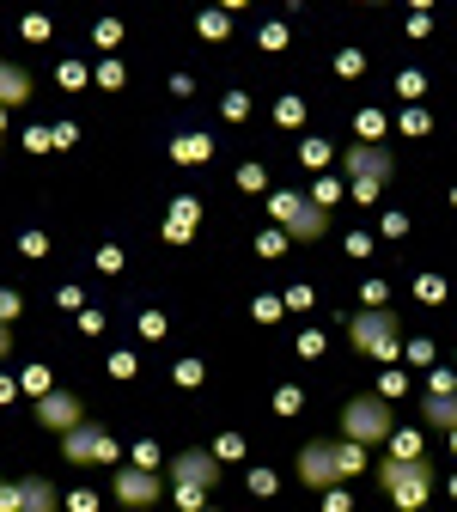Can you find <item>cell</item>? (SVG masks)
<instances>
[{"mask_svg":"<svg viewBox=\"0 0 457 512\" xmlns=\"http://www.w3.org/2000/svg\"><path fill=\"white\" fill-rule=\"evenodd\" d=\"M348 342H354L360 354H372V360H397V354H403L397 311H390V305H360V311L348 317Z\"/></svg>","mask_w":457,"mask_h":512,"instance_id":"1","label":"cell"},{"mask_svg":"<svg viewBox=\"0 0 457 512\" xmlns=\"http://www.w3.org/2000/svg\"><path fill=\"white\" fill-rule=\"evenodd\" d=\"M269 214H275V232H287L293 244L330 238V214H323L311 196H299V189H275V196H269Z\"/></svg>","mask_w":457,"mask_h":512,"instance_id":"2","label":"cell"},{"mask_svg":"<svg viewBox=\"0 0 457 512\" xmlns=\"http://www.w3.org/2000/svg\"><path fill=\"white\" fill-rule=\"evenodd\" d=\"M378 482H384V494L397 500L403 512H421V506L433 500V482H439V476H433L427 458H384V464H378Z\"/></svg>","mask_w":457,"mask_h":512,"instance_id":"3","label":"cell"},{"mask_svg":"<svg viewBox=\"0 0 457 512\" xmlns=\"http://www.w3.org/2000/svg\"><path fill=\"white\" fill-rule=\"evenodd\" d=\"M214 482H220V458H214V452H202V445H189V452H177V458H171V482H165V488L177 494V506H183V512H195V506L208 500V488H214Z\"/></svg>","mask_w":457,"mask_h":512,"instance_id":"4","label":"cell"},{"mask_svg":"<svg viewBox=\"0 0 457 512\" xmlns=\"http://www.w3.org/2000/svg\"><path fill=\"white\" fill-rule=\"evenodd\" d=\"M390 433H397V421H390V403L378 391L342 403V439H354V445H390Z\"/></svg>","mask_w":457,"mask_h":512,"instance_id":"5","label":"cell"},{"mask_svg":"<svg viewBox=\"0 0 457 512\" xmlns=\"http://www.w3.org/2000/svg\"><path fill=\"white\" fill-rule=\"evenodd\" d=\"M342 171L354 177V189H384L390 177H397V153H390L384 141H354L342 153Z\"/></svg>","mask_w":457,"mask_h":512,"instance_id":"6","label":"cell"},{"mask_svg":"<svg viewBox=\"0 0 457 512\" xmlns=\"http://www.w3.org/2000/svg\"><path fill=\"white\" fill-rule=\"evenodd\" d=\"M293 482L311 488V494H330L342 482V470H336V439H311L305 452H299V464H293Z\"/></svg>","mask_w":457,"mask_h":512,"instance_id":"7","label":"cell"},{"mask_svg":"<svg viewBox=\"0 0 457 512\" xmlns=\"http://www.w3.org/2000/svg\"><path fill=\"white\" fill-rule=\"evenodd\" d=\"M61 458H68V464H116V458H122V445H116L104 427L80 421L74 433H61Z\"/></svg>","mask_w":457,"mask_h":512,"instance_id":"8","label":"cell"},{"mask_svg":"<svg viewBox=\"0 0 457 512\" xmlns=\"http://www.w3.org/2000/svg\"><path fill=\"white\" fill-rule=\"evenodd\" d=\"M110 494L128 506V512H141V506H153V500H165V482L153 476V470H135V464H122L116 476H110Z\"/></svg>","mask_w":457,"mask_h":512,"instance_id":"9","label":"cell"},{"mask_svg":"<svg viewBox=\"0 0 457 512\" xmlns=\"http://www.w3.org/2000/svg\"><path fill=\"white\" fill-rule=\"evenodd\" d=\"M80 421H86V403H80L74 391H61V384H55L49 397H37V427H49V433H74Z\"/></svg>","mask_w":457,"mask_h":512,"instance_id":"10","label":"cell"},{"mask_svg":"<svg viewBox=\"0 0 457 512\" xmlns=\"http://www.w3.org/2000/svg\"><path fill=\"white\" fill-rule=\"evenodd\" d=\"M19 512H61V494L43 476H25L19 482Z\"/></svg>","mask_w":457,"mask_h":512,"instance_id":"11","label":"cell"},{"mask_svg":"<svg viewBox=\"0 0 457 512\" xmlns=\"http://www.w3.org/2000/svg\"><path fill=\"white\" fill-rule=\"evenodd\" d=\"M31 98V74L19 68V61H0V110H13Z\"/></svg>","mask_w":457,"mask_h":512,"instance_id":"12","label":"cell"},{"mask_svg":"<svg viewBox=\"0 0 457 512\" xmlns=\"http://www.w3.org/2000/svg\"><path fill=\"white\" fill-rule=\"evenodd\" d=\"M421 421L439 427V433H457V397H427L421 403Z\"/></svg>","mask_w":457,"mask_h":512,"instance_id":"13","label":"cell"},{"mask_svg":"<svg viewBox=\"0 0 457 512\" xmlns=\"http://www.w3.org/2000/svg\"><path fill=\"white\" fill-rule=\"evenodd\" d=\"M336 470H342V476H360V470H366V445L336 439Z\"/></svg>","mask_w":457,"mask_h":512,"instance_id":"14","label":"cell"},{"mask_svg":"<svg viewBox=\"0 0 457 512\" xmlns=\"http://www.w3.org/2000/svg\"><path fill=\"white\" fill-rule=\"evenodd\" d=\"M19 391H25V397H49V391H55V372H49V366H25Z\"/></svg>","mask_w":457,"mask_h":512,"instance_id":"15","label":"cell"},{"mask_svg":"<svg viewBox=\"0 0 457 512\" xmlns=\"http://www.w3.org/2000/svg\"><path fill=\"white\" fill-rule=\"evenodd\" d=\"M384 458H421V433L415 427H397V433H390V452Z\"/></svg>","mask_w":457,"mask_h":512,"instance_id":"16","label":"cell"},{"mask_svg":"<svg viewBox=\"0 0 457 512\" xmlns=\"http://www.w3.org/2000/svg\"><path fill=\"white\" fill-rule=\"evenodd\" d=\"M336 196H342V183H336V177H317V183H311V202H317L323 214H330V202H336Z\"/></svg>","mask_w":457,"mask_h":512,"instance_id":"17","label":"cell"},{"mask_svg":"<svg viewBox=\"0 0 457 512\" xmlns=\"http://www.w3.org/2000/svg\"><path fill=\"white\" fill-rule=\"evenodd\" d=\"M128 464H135V470H159V445H153V439H141L135 452H128Z\"/></svg>","mask_w":457,"mask_h":512,"instance_id":"18","label":"cell"},{"mask_svg":"<svg viewBox=\"0 0 457 512\" xmlns=\"http://www.w3.org/2000/svg\"><path fill=\"white\" fill-rule=\"evenodd\" d=\"M275 488H281V476H275V470H250V494H256V500H269Z\"/></svg>","mask_w":457,"mask_h":512,"instance_id":"19","label":"cell"},{"mask_svg":"<svg viewBox=\"0 0 457 512\" xmlns=\"http://www.w3.org/2000/svg\"><path fill=\"white\" fill-rule=\"evenodd\" d=\"M19 311H25V299H19L13 287H0V324H7V330H13V317H19Z\"/></svg>","mask_w":457,"mask_h":512,"instance_id":"20","label":"cell"},{"mask_svg":"<svg viewBox=\"0 0 457 512\" xmlns=\"http://www.w3.org/2000/svg\"><path fill=\"white\" fill-rule=\"evenodd\" d=\"M202 378H208V372H202V360H177V384H183V391H195Z\"/></svg>","mask_w":457,"mask_h":512,"instance_id":"21","label":"cell"},{"mask_svg":"<svg viewBox=\"0 0 457 512\" xmlns=\"http://www.w3.org/2000/svg\"><path fill=\"white\" fill-rule=\"evenodd\" d=\"M427 397H457V372H433L427 378Z\"/></svg>","mask_w":457,"mask_h":512,"instance_id":"22","label":"cell"},{"mask_svg":"<svg viewBox=\"0 0 457 512\" xmlns=\"http://www.w3.org/2000/svg\"><path fill=\"white\" fill-rule=\"evenodd\" d=\"M177 159H208V135H183L177 141Z\"/></svg>","mask_w":457,"mask_h":512,"instance_id":"23","label":"cell"},{"mask_svg":"<svg viewBox=\"0 0 457 512\" xmlns=\"http://www.w3.org/2000/svg\"><path fill=\"white\" fill-rule=\"evenodd\" d=\"M323 512H354V494L348 488H330V494H323Z\"/></svg>","mask_w":457,"mask_h":512,"instance_id":"24","label":"cell"},{"mask_svg":"<svg viewBox=\"0 0 457 512\" xmlns=\"http://www.w3.org/2000/svg\"><path fill=\"white\" fill-rule=\"evenodd\" d=\"M403 384H409V378H403V372H384V378H378V397H384V403H390V397H397V391H403Z\"/></svg>","mask_w":457,"mask_h":512,"instance_id":"25","label":"cell"},{"mask_svg":"<svg viewBox=\"0 0 457 512\" xmlns=\"http://www.w3.org/2000/svg\"><path fill=\"white\" fill-rule=\"evenodd\" d=\"M299 403H305V391H299V384H293V391H281V397H275V409H281V415H299Z\"/></svg>","mask_w":457,"mask_h":512,"instance_id":"26","label":"cell"},{"mask_svg":"<svg viewBox=\"0 0 457 512\" xmlns=\"http://www.w3.org/2000/svg\"><path fill=\"white\" fill-rule=\"evenodd\" d=\"M214 458H244V439H238V433H226V439L214 445Z\"/></svg>","mask_w":457,"mask_h":512,"instance_id":"27","label":"cell"},{"mask_svg":"<svg viewBox=\"0 0 457 512\" xmlns=\"http://www.w3.org/2000/svg\"><path fill=\"white\" fill-rule=\"evenodd\" d=\"M0 512H19V482H0Z\"/></svg>","mask_w":457,"mask_h":512,"instance_id":"28","label":"cell"},{"mask_svg":"<svg viewBox=\"0 0 457 512\" xmlns=\"http://www.w3.org/2000/svg\"><path fill=\"white\" fill-rule=\"evenodd\" d=\"M80 330L86 336H104V311H80Z\"/></svg>","mask_w":457,"mask_h":512,"instance_id":"29","label":"cell"},{"mask_svg":"<svg viewBox=\"0 0 457 512\" xmlns=\"http://www.w3.org/2000/svg\"><path fill=\"white\" fill-rule=\"evenodd\" d=\"M19 397V378H7V372H0V403H13Z\"/></svg>","mask_w":457,"mask_h":512,"instance_id":"30","label":"cell"},{"mask_svg":"<svg viewBox=\"0 0 457 512\" xmlns=\"http://www.w3.org/2000/svg\"><path fill=\"white\" fill-rule=\"evenodd\" d=\"M7 354H13V330H7V324H0V360H7Z\"/></svg>","mask_w":457,"mask_h":512,"instance_id":"31","label":"cell"},{"mask_svg":"<svg viewBox=\"0 0 457 512\" xmlns=\"http://www.w3.org/2000/svg\"><path fill=\"white\" fill-rule=\"evenodd\" d=\"M0 141H7V110H0Z\"/></svg>","mask_w":457,"mask_h":512,"instance_id":"32","label":"cell"},{"mask_svg":"<svg viewBox=\"0 0 457 512\" xmlns=\"http://www.w3.org/2000/svg\"><path fill=\"white\" fill-rule=\"evenodd\" d=\"M220 7H244V0H220Z\"/></svg>","mask_w":457,"mask_h":512,"instance_id":"33","label":"cell"},{"mask_svg":"<svg viewBox=\"0 0 457 512\" xmlns=\"http://www.w3.org/2000/svg\"><path fill=\"white\" fill-rule=\"evenodd\" d=\"M195 512H220V506H195Z\"/></svg>","mask_w":457,"mask_h":512,"instance_id":"34","label":"cell"},{"mask_svg":"<svg viewBox=\"0 0 457 512\" xmlns=\"http://www.w3.org/2000/svg\"><path fill=\"white\" fill-rule=\"evenodd\" d=\"M451 372H457V366H451Z\"/></svg>","mask_w":457,"mask_h":512,"instance_id":"35","label":"cell"}]
</instances>
